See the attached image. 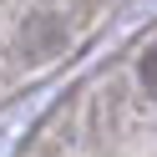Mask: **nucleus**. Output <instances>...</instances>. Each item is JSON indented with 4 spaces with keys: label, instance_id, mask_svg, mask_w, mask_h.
<instances>
[{
    "label": "nucleus",
    "instance_id": "nucleus-1",
    "mask_svg": "<svg viewBox=\"0 0 157 157\" xmlns=\"http://www.w3.org/2000/svg\"><path fill=\"white\" fill-rule=\"evenodd\" d=\"M142 81H147V91H157V51H147V61H142Z\"/></svg>",
    "mask_w": 157,
    "mask_h": 157
}]
</instances>
